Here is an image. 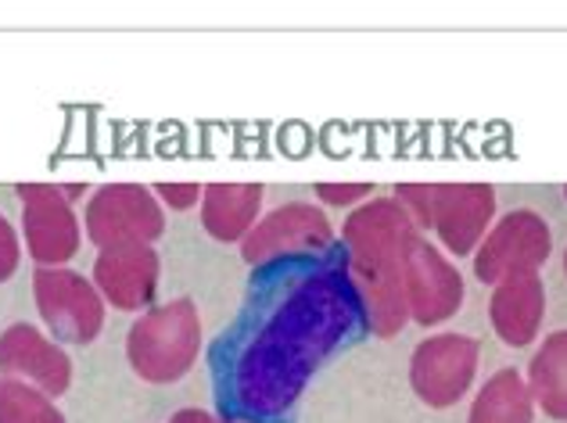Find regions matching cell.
<instances>
[{
	"label": "cell",
	"instance_id": "6da1fadb",
	"mask_svg": "<svg viewBox=\"0 0 567 423\" xmlns=\"http://www.w3.org/2000/svg\"><path fill=\"white\" fill-rule=\"evenodd\" d=\"M355 320V291L346 269L298 283L237 355L230 399L245 416H277L302 391L312 367Z\"/></svg>",
	"mask_w": 567,
	"mask_h": 423
},
{
	"label": "cell",
	"instance_id": "7a4b0ae2",
	"mask_svg": "<svg viewBox=\"0 0 567 423\" xmlns=\"http://www.w3.org/2000/svg\"><path fill=\"white\" fill-rule=\"evenodd\" d=\"M352 269L363 280L367 306L378 334H392L406 320V259L416 245L413 226L395 202H374L360 208L346 226Z\"/></svg>",
	"mask_w": 567,
	"mask_h": 423
},
{
	"label": "cell",
	"instance_id": "3957f363",
	"mask_svg": "<svg viewBox=\"0 0 567 423\" xmlns=\"http://www.w3.org/2000/svg\"><path fill=\"white\" fill-rule=\"evenodd\" d=\"M198 349H202V320L198 309L187 298L144 312L126 338L130 367L152 384L181 381L194 367V359H198Z\"/></svg>",
	"mask_w": 567,
	"mask_h": 423
},
{
	"label": "cell",
	"instance_id": "277c9868",
	"mask_svg": "<svg viewBox=\"0 0 567 423\" xmlns=\"http://www.w3.org/2000/svg\"><path fill=\"white\" fill-rule=\"evenodd\" d=\"M33 295L43 323L51 327V334L58 341L86 344L101 334L104 301L86 277L72 274L65 266H40L33 277Z\"/></svg>",
	"mask_w": 567,
	"mask_h": 423
},
{
	"label": "cell",
	"instance_id": "5b68a950",
	"mask_svg": "<svg viewBox=\"0 0 567 423\" xmlns=\"http://www.w3.org/2000/svg\"><path fill=\"white\" fill-rule=\"evenodd\" d=\"M166 230V216L155 202V194L137 184H115L97 190L86 205V237L94 245H152Z\"/></svg>",
	"mask_w": 567,
	"mask_h": 423
},
{
	"label": "cell",
	"instance_id": "8992f818",
	"mask_svg": "<svg viewBox=\"0 0 567 423\" xmlns=\"http://www.w3.org/2000/svg\"><path fill=\"white\" fill-rule=\"evenodd\" d=\"M22 198V226L25 248L40 266H62L80 248V223L58 187L29 184L19 190Z\"/></svg>",
	"mask_w": 567,
	"mask_h": 423
},
{
	"label": "cell",
	"instance_id": "52a82bcc",
	"mask_svg": "<svg viewBox=\"0 0 567 423\" xmlns=\"http://www.w3.org/2000/svg\"><path fill=\"white\" fill-rule=\"evenodd\" d=\"M331 245V226H327L323 212L312 205H284L274 216H266L248 230L241 240V251L251 266L274 262L280 255L298 251H323Z\"/></svg>",
	"mask_w": 567,
	"mask_h": 423
},
{
	"label": "cell",
	"instance_id": "ba28073f",
	"mask_svg": "<svg viewBox=\"0 0 567 423\" xmlns=\"http://www.w3.org/2000/svg\"><path fill=\"white\" fill-rule=\"evenodd\" d=\"M549 255V230L539 216L532 212H517V216L503 219L496 234L485 240L477 251V277L482 280H511L535 274Z\"/></svg>",
	"mask_w": 567,
	"mask_h": 423
},
{
	"label": "cell",
	"instance_id": "9c48e42d",
	"mask_svg": "<svg viewBox=\"0 0 567 423\" xmlns=\"http://www.w3.org/2000/svg\"><path fill=\"white\" fill-rule=\"evenodd\" d=\"M0 373L11 376V381L33 384L43 395L54 399V395H62V391H69L72 362L54 341L43 338L37 327L11 323L4 334H0Z\"/></svg>",
	"mask_w": 567,
	"mask_h": 423
},
{
	"label": "cell",
	"instance_id": "30bf717a",
	"mask_svg": "<svg viewBox=\"0 0 567 423\" xmlns=\"http://www.w3.org/2000/svg\"><path fill=\"white\" fill-rule=\"evenodd\" d=\"M477 367V344L460 334L424 341L413 355V388L431 405H453L467 391Z\"/></svg>",
	"mask_w": 567,
	"mask_h": 423
},
{
	"label": "cell",
	"instance_id": "8fae6325",
	"mask_svg": "<svg viewBox=\"0 0 567 423\" xmlns=\"http://www.w3.org/2000/svg\"><path fill=\"white\" fill-rule=\"evenodd\" d=\"M94 287L115 309L137 312L155 298L158 287V255L152 245H118L104 248L94 262Z\"/></svg>",
	"mask_w": 567,
	"mask_h": 423
},
{
	"label": "cell",
	"instance_id": "7c38bea8",
	"mask_svg": "<svg viewBox=\"0 0 567 423\" xmlns=\"http://www.w3.org/2000/svg\"><path fill=\"white\" fill-rule=\"evenodd\" d=\"M402 287H406L410 312L421 323H439V320H445V316H453L460 298H464L460 274L442 259L435 248L421 245V240H416L410 259H406V277H402Z\"/></svg>",
	"mask_w": 567,
	"mask_h": 423
},
{
	"label": "cell",
	"instance_id": "4fadbf2b",
	"mask_svg": "<svg viewBox=\"0 0 567 423\" xmlns=\"http://www.w3.org/2000/svg\"><path fill=\"white\" fill-rule=\"evenodd\" d=\"M492 216V190L488 187H435V208L431 223L439 226L442 240L456 255L471 251Z\"/></svg>",
	"mask_w": 567,
	"mask_h": 423
},
{
	"label": "cell",
	"instance_id": "5bb4252c",
	"mask_svg": "<svg viewBox=\"0 0 567 423\" xmlns=\"http://www.w3.org/2000/svg\"><path fill=\"white\" fill-rule=\"evenodd\" d=\"M259 205L262 187L256 184H213L202 190V223L216 240H245Z\"/></svg>",
	"mask_w": 567,
	"mask_h": 423
},
{
	"label": "cell",
	"instance_id": "9a60e30c",
	"mask_svg": "<svg viewBox=\"0 0 567 423\" xmlns=\"http://www.w3.org/2000/svg\"><path fill=\"white\" fill-rule=\"evenodd\" d=\"M543 320V283L535 274L511 277L496 287L492 298V323H496L499 338L511 344H528L535 338Z\"/></svg>",
	"mask_w": 567,
	"mask_h": 423
},
{
	"label": "cell",
	"instance_id": "2e32d148",
	"mask_svg": "<svg viewBox=\"0 0 567 423\" xmlns=\"http://www.w3.org/2000/svg\"><path fill=\"white\" fill-rule=\"evenodd\" d=\"M471 423H532V391L514 370H503L477 395Z\"/></svg>",
	"mask_w": 567,
	"mask_h": 423
},
{
	"label": "cell",
	"instance_id": "e0dca14e",
	"mask_svg": "<svg viewBox=\"0 0 567 423\" xmlns=\"http://www.w3.org/2000/svg\"><path fill=\"white\" fill-rule=\"evenodd\" d=\"M528 391L554 420H567V334H554L535 355Z\"/></svg>",
	"mask_w": 567,
	"mask_h": 423
},
{
	"label": "cell",
	"instance_id": "ac0fdd59",
	"mask_svg": "<svg viewBox=\"0 0 567 423\" xmlns=\"http://www.w3.org/2000/svg\"><path fill=\"white\" fill-rule=\"evenodd\" d=\"M0 423H65V416L54 410L51 395L25 381H0Z\"/></svg>",
	"mask_w": 567,
	"mask_h": 423
},
{
	"label": "cell",
	"instance_id": "d6986e66",
	"mask_svg": "<svg viewBox=\"0 0 567 423\" xmlns=\"http://www.w3.org/2000/svg\"><path fill=\"white\" fill-rule=\"evenodd\" d=\"M155 198H162V202H166L169 208H176V212H187V208L198 205L202 187L198 184H158L155 187Z\"/></svg>",
	"mask_w": 567,
	"mask_h": 423
},
{
	"label": "cell",
	"instance_id": "ffe728a7",
	"mask_svg": "<svg viewBox=\"0 0 567 423\" xmlns=\"http://www.w3.org/2000/svg\"><path fill=\"white\" fill-rule=\"evenodd\" d=\"M19 237H14L11 223L0 216V280H8L19 269Z\"/></svg>",
	"mask_w": 567,
	"mask_h": 423
},
{
	"label": "cell",
	"instance_id": "44dd1931",
	"mask_svg": "<svg viewBox=\"0 0 567 423\" xmlns=\"http://www.w3.org/2000/svg\"><path fill=\"white\" fill-rule=\"evenodd\" d=\"M317 194L323 202H331V205H349L355 198H363V194H370V187H331V184H320Z\"/></svg>",
	"mask_w": 567,
	"mask_h": 423
},
{
	"label": "cell",
	"instance_id": "7402d4cb",
	"mask_svg": "<svg viewBox=\"0 0 567 423\" xmlns=\"http://www.w3.org/2000/svg\"><path fill=\"white\" fill-rule=\"evenodd\" d=\"M169 423H216L213 416H208L205 410H181Z\"/></svg>",
	"mask_w": 567,
	"mask_h": 423
}]
</instances>
